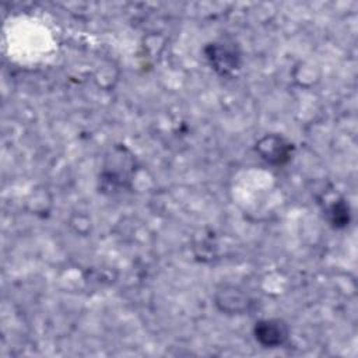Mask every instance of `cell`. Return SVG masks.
I'll use <instances>...</instances> for the list:
<instances>
[{"label":"cell","instance_id":"1","mask_svg":"<svg viewBox=\"0 0 358 358\" xmlns=\"http://www.w3.org/2000/svg\"><path fill=\"white\" fill-rule=\"evenodd\" d=\"M136 161L131 152L123 147L116 145L105 157L102 171L99 173L101 189L105 193H117L130 187Z\"/></svg>","mask_w":358,"mask_h":358},{"label":"cell","instance_id":"2","mask_svg":"<svg viewBox=\"0 0 358 358\" xmlns=\"http://www.w3.org/2000/svg\"><path fill=\"white\" fill-rule=\"evenodd\" d=\"M204 52L210 66L221 76H228L239 67L241 52L234 41H214L206 46Z\"/></svg>","mask_w":358,"mask_h":358},{"label":"cell","instance_id":"3","mask_svg":"<svg viewBox=\"0 0 358 358\" xmlns=\"http://www.w3.org/2000/svg\"><path fill=\"white\" fill-rule=\"evenodd\" d=\"M257 154L270 165L281 166L291 159L294 145L280 134H266L256 143Z\"/></svg>","mask_w":358,"mask_h":358},{"label":"cell","instance_id":"4","mask_svg":"<svg viewBox=\"0 0 358 358\" xmlns=\"http://www.w3.org/2000/svg\"><path fill=\"white\" fill-rule=\"evenodd\" d=\"M253 334L260 345L275 348L287 341L289 330L287 323L281 319H264L255 324Z\"/></svg>","mask_w":358,"mask_h":358},{"label":"cell","instance_id":"5","mask_svg":"<svg viewBox=\"0 0 358 358\" xmlns=\"http://www.w3.org/2000/svg\"><path fill=\"white\" fill-rule=\"evenodd\" d=\"M215 305L224 313L242 315L246 313L253 305L252 299L235 285H222L215 292Z\"/></svg>","mask_w":358,"mask_h":358},{"label":"cell","instance_id":"6","mask_svg":"<svg viewBox=\"0 0 358 358\" xmlns=\"http://www.w3.org/2000/svg\"><path fill=\"white\" fill-rule=\"evenodd\" d=\"M327 215H329V222L334 228H344L350 221L348 204L343 199L333 201L327 208Z\"/></svg>","mask_w":358,"mask_h":358}]
</instances>
